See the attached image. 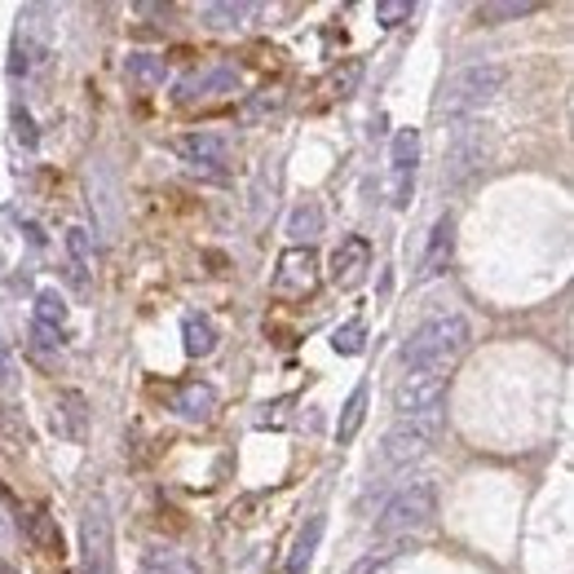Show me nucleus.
I'll return each mask as SVG.
<instances>
[{
	"label": "nucleus",
	"instance_id": "f8f14e48",
	"mask_svg": "<svg viewBox=\"0 0 574 574\" xmlns=\"http://www.w3.org/2000/svg\"><path fill=\"white\" fill-rule=\"evenodd\" d=\"M450 253H455V216H437L429 230V248L420 257V283L437 279L450 266Z\"/></svg>",
	"mask_w": 574,
	"mask_h": 574
},
{
	"label": "nucleus",
	"instance_id": "20e7f679",
	"mask_svg": "<svg viewBox=\"0 0 574 574\" xmlns=\"http://www.w3.org/2000/svg\"><path fill=\"white\" fill-rule=\"evenodd\" d=\"M446 376L442 372H402L394 385V411L398 420H442Z\"/></svg>",
	"mask_w": 574,
	"mask_h": 574
},
{
	"label": "nucleus",
	"instance_id": "6e6552de",
	"mask_svg": "<svg viewBox=\"0 0 574 574\" xmlns=\"http://www.w3.org/2000/svg\"><path fill=\"white\" fill-rule=\"evenodd\" d=\"M415 164H420V133H415V129H398V133H394V151H389L394 208H407V203H411V186H415Z\"/></svg>",
	"mask_w": 574,
	"mask_h": 574
},
{
	"label": "nucleus",
	"instance_id": "f257e3e1",
	"mask_svg": "<svg viewBox=\"0 0 574 574\" xmlns=\"http://www.w3.org/2000/svg\"><path fill=\"white\" fill-rule=\"evenodd\" d=\"M469 350V323L459 314L424 318L398 354V372H450V363Z\"/></svg>",
	"mask_w": 574,
	"mask_h": 574
},
{
	"label": "nucleus",
	"instance_id": "6ab92c4d",
	"mask_svg": "<svg viewBox=\"0 0 574 574\" xmlns=\"http://www.w3.org/2000/svg\"><path fill=\"white\" fill-rule=\"evenodd\" d=\"M318 535H323V517H309V522L301 526V535H296L292 557H288V574H305V570H309V557H314Z\"/></svg>",
	"mask_w": 574,
	"mask_h": 574
},
{
	"label": "nucleus",
	"instance_id": "0eeeda50",
	"mask_svg": "<svg viewBox=\"0 0 574 574\" xmlns=\"http://www.w3.org/2000/svg\"><path fill=\"white\" fill-rule=\"evenodd\" d=\"M80 552H84V574H110V508H106V495H93L84 504Z\"/></svg>",
	"mask_w": 574,
	"mask_h": 574
},
{
	"label": "nucleus",
	"instance_id": "bb28decb",
	"mask_svg": "<svg viewBox=\"0 0 574 574\" xmlns=\"http://www.w3.org/2000/svg\"><path fill=\"white\" fill-rule=\"evenodd\" d=\"M32 336L40 350H62V331L58 327H45V323H32Z\"/></svg>",
	"mask_w": 574,
	"mask_h": 574
},
{
	"label": "nucleus",
	"instance_id": "b1692460",
	"mask_svg": "<svg viewBox=\"0 0 574 574\" xmlns=\"http://www.w3.org/2000/svg\"><path fill=\"white\" fill-rule=\"evenodd\" d=\"M331 350H336V354H344V359L363 354V323H344V327H336Z\"/></svg>",
	"mask_w": 574,
	"mask_h": 574
},
{
	"label": "nucleus",
	"instance_id": "a878e982",
	"mask_svg": "<svg viewBox=\"0 0 574 574\" xmlns=\"http://www.w3.org/2000/svg\"><path fill=\"white\" fill-rule=\"evenodd\" d=\"M58 407H67V420H71V424H67V437H80V433H84V398H80V394H62Z\"/></svg>",
	"mask_w": 574,
	"mask_h": 574
},
{
	"label": "nucleus",
	"instance_id": "a211bd4d",
	"mask_svg": "<svg viewBox=\"0 0 574 574\" xmlns=\"http://www.w3.org/2000/svg\"><path fill=\"white\" fill-rule=\"evenodd\" d=\"M363 420H367V385H359V389L350 394V402H344V415H340V424H336V437H340V446H350V442L359 437Z\"/></svg>",
	"mask_w": 574,
	"mask_h": 574
},
{
	"label": "nucleus",
	"instance_id": "9d476101",
	"mask_svg": "<svg viewBox=\"0 0 574 574\" xmlns=\"http://www.w3.org/2000/svg\"><path fill=\"white\" fill-rule=\"evenodd\" d=\"M372 270V244L363 235H350V239H340V248L331 253V283L340 292H354Z\"/></svg>",
	"mask_w": 574,
	"mask_h": 574
},
{
	"label": "nucleus",
	"instance_id": "4468645a",
	"mask_svg": "<svg viewBox=\"0 0 574 574\" xmlns=\"http://www.w3.org/2000/svg\"><path fill=\"white\" fill-rule=\"evenodd\" d=\"M173 411H177L181 420H212V411H216V389L203 385V380H190V385L177 389Z\"/></svg>",
	"mask_w": 574,
	"mask_h": 574
},
{
	"label": "nucleus",
	"instance_id": "f3484780",
	"mask_svg": "<svg viewBox=\"0 0 574 574\" xmlns=\"http://www.w3.org/2000/svg\"><path fill=\"white\" fill-rule=\"evenodd\" d=\"M288 235L296 239V248H309V244L323 235V208H318V203H301V208L288 216Z\"/></svg>",
	"mask_w": 574,
	"mask_h": 574
},
{
	"label": "nucleus",
	"instance_id": "39448f33",
	"mask_svg": "<svg viewBox=\"0 0 574 574\" xmlns=\"http://www.w3.org/2000/svg\"><path fill=\"white\" fill-rule=\"evenodd\" d=\"M482 155H487V142H482V125H478V120H459V125H450L442 181H446V186H465V181L482 168Z\"/></svg>",
	"mask_w": 574,
	"mask_h": 574
},
{
	"label": "nucleus",
	"instance_id": "2eb2a0df",
	"mask_svg": "<svg viewBox=\"0 0 574 574\" xmlns=\"http://www.w3.org/2000/svg\"><path fill=\"white\" fill-rule=\"evenodd\" d=\"M257 14H261L257 0H216V5H203V23H208V27H221V32L248 27Z\"/></svg>",
	"mask_w": 574,
	"mask_h": 574
},
{
	"label": "nucleus",
	"instance_id": "393cba45",
	"mask_svg": "<svg viewBox=\"0 0 574 574\" xmlns=\"http://www.w3.org/2000/svg\"><path fill=\"white\" fill-rule=\"evenodd\" d=\"M411 14H415L411 0H380V5H376V23H380V27H389V32H394V27H402Z\"/></svg>",
	"mask_w": 574,
	"mask_h": 574
},
{
	"label": "nucleus",
	"instance_id": "4be33fe9",
	"mask_svg": "<svg viewBox=\"0 0 574 574\" xmlns=\"http://www.w3.org/2000/svg\"><path fill=\"white\" fill-rule=\"evenodd\" d=\"M36 323H45V327H58V331H62V323H67V301H62L54 288H45V292L36 296Z\"/></svg>",
	"mask_w": 574,
	"mask_h": 574
},
{
	"label": "nucleus",
	"instance_id": "5701e85b",
	"mask_svg": "<svg viewBox=\"0 0 574 574\" xmlns=\"http://www.w3.org/2000/svg\"><path fill=\"white\" fill-rule=\"evenodd\" d=\"M125 71H129V80H138V84H164V62L151 58V54H133Z\"/></svg>",
	"mask_w": 574,
	"mask_h": 574
},
{
	"label": "nucleus",
	"instance_id": "7ed1b4c3",
	"mask_svg": "<svg viewBox=\"0 0 574 574\" xmlns=\"http://www.w3.org/2000/svg\"><path fill=\"white\" fill-rule=\"evenodd\" d=\"M437 513V487L433 482H407L402 491H394V500L380 508L376 517V539L380 543H394V539H407L415 530H424Z\"/></svg>",
	"mask_w": 574,
	"mask_h": 574
},
{
	"label": "nucleus",
	"instance_id": "423d86ee",
	"mask_svg": "<svg viewBox=\"0 0 574 574\" xmlns=\"http://www.w3.org/2000/svg\"><path fill=\"white\" fill-rule=\"evenodd\" d=\"M433 437H437V420H394L385 442H380L385 469H407L415 459H424Z\"/></svg>",
	"mask_w": 574,
	"mask_h": 574
},
{
	"label": "nucleus",
	"instance_id": "cd10ccee",
	"mask_svg": "<svg viewBox=\"0 0 574 574\" xmlns=\"http://www.w3.org/2000/svg\"><path fill=\"white\" fill-rule=\"evenodd\" d=\"M67 248H71V257L80 266H89V235H84V230H67Z\"/></svg>",
	"mask_w": 574,
	"mask_h": 574
},
{
	"label": "nucleus",
	"instance_id": "412c9836",
	"mask_svg": "<svg viewBox=\"0 0 574 574\" xmlns=\"http://www.w3.org/2000/svg\"><path fill=\"white\" fill-rule=\"evenodd\" d=\"M539 5L535 0H504V5H482L478 19L482 23H513V19H530Z\"/></svg>",
	"mask_w": 574,
	"mask_h": 574
},
{
	"label": "nucleus",
	"instance_id": "9b49d317",
	"mask_svg": "<svg viewBox=\"0 0 574 574\" xmlns=\"http://www.w3.org/2000/svg\"><path fill=\"white\" fill-rule=\"evenodd\" d=\"M177 155L190 164V173L221 177V168H225V138H216V133H190V138H177Z\"/></svg>",
	"mask_w": 574,
	"mask_h": 574
},
{
	"label": "nucleus",
	"instance_id": "aec40b11",
	"mask_svg": "<svg viewBox=\"0 0 574 574\" xmlns=\"http://www.w3.org/2000/svg\"><path fill=\"white\" fill-rule=\"evenodd\" d=\"M142 574H195V565L177 548H155V552L142 557Z\"/></svg>",
	"mask_w": 574,
	"mask_h": 574
},
{
	"label": "nucleus",
	"instance_id": "1a4fd4ad",
	"mask_svg": "<svg viewBox=\"0 0 574 574\" xmlns=\"http://www.w3.org/2000/svg\"><path fill=\"white\" fill-rule=\"evenodd\" d=\"M314 283H318V257H314V248H288L283 257H279V270H274V296H305V292H314Z\"/></svg>",
	"mask_w": 574,
	"mask_h": 574
},
{
	"label": "nucleus",
	"instance_id": "f03ea898",
	"mask_svg": "<svg viewBox=\"0 0 574 574\" xmlns=\"http://www.w3.org/2000/svg\"><path fill=\"white\" fill-rule=\"evenodd\" d=\"M508 71L500 62H469L450 71V80L442 84V97H437V115H446V125H459V120H478V110L491 106V97L504 89Z\"/></svg>",
	"mask_w": 574,
	"mask_h": 574
},
{
	"label": "nucleus",
	"instance_id": "ddd939ff",
	"mask_svg": "<svg viewBox=\"0 0 574 574\" xmlns=\"http://www.w3.org/2000/svg\"><path fill=\"white\" fill-rule=\"evenodd\" d=\"M216 93H239V75H235V71H225V67H216V71L190 75V80L177 89L181 102H199V97H216Z\"/></svg>",
	"mask_w": 574,
	"mask_h": 574
},
{
	"label": "nucleus",
	"instance_id": "dca6fc26",
	"mask_svg": "<svg viewBox=\"0 0 574 574\" xmlns=\"http://www.w3.org/2000/svg\"><path fill=\"white\" fill-rule=\"evenodd\" d=\"M181 350L190 359H208L216 350V327H212L208 314H186L181 318Z\"/></svg>",
	"mask_w": 574,
	"mask_h": 574
}]
</instances>
